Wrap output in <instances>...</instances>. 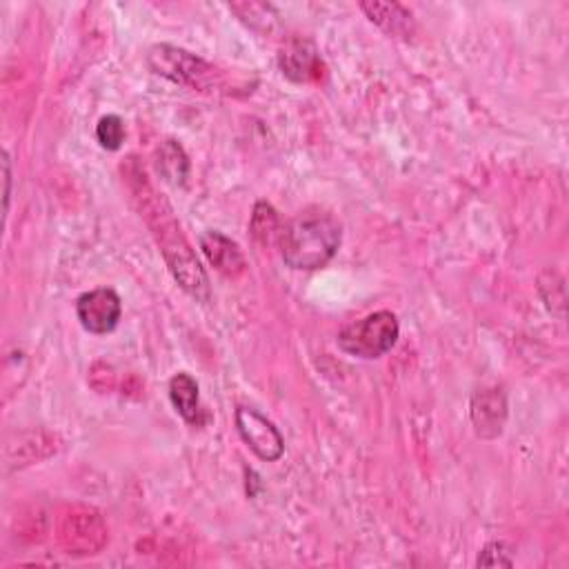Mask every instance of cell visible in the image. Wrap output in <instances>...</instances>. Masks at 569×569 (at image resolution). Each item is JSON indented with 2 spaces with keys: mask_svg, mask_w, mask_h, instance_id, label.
Here are the masks:
<instances>
[{
  "mask_svg": "<svg viewBox=\"0 0 569 569\" xmlns=\"http://www.w3.org/2000/svg\"><path fill=\"white\" fill-rule=\"evenodd\" d=\"M341 223L325 212H303L284 223L278 247L284 265L299 271L325 267L341 247Z\"/></svg>",
  "mask_w": 569,
  "mask_h": 569,
  "instance_id": "cell-1",
  "label": "cell"
},
{
  "mask_svg": "<svg viewBox=\"0 0 569 569\" xmlns=\"http://www.w3.org/2000/svg\"><path fill=\"white\" fill-rule=\"evenodd\" d=\"M125 136H127L125 120L116 114L103 116L96 125V140H98V146L107 152H118L122 148Z\"/></svg>",
  "mask_w": 569,
  "mask_h": 569,
  "instance_id": "cell-14",
  "label": "cell"
},
{
  "mask_svg": "<svg viewBox=\"0 0 569 569\" xmlns=\"http://www.w3.org/2000/svg\"><path fill=\"white\" fill-rule=\"evenodd\" d=\"M229 10L234 14H238V19L254 30H258V23H262V30L269 32L271 25L278 19L276 10L271 6H265V3H232Z\"/></svg>",
  "mask_w": 569,
  "mask_h": 569,
  "instance_id": "cell-15",
  "label": "cell"
},
{
  "mask_svg": "<svg viewBox=\"0 0 569 569\" xmlns=\"http://www.w3.org/2000/svg\"><path fill=\"white\" fill-rule=\"evenodd\" d=\"M282 227L284 225H282L278 212L273 210V205H269L267 201H258L254 205L251 221H249V232H251V236L258 245H262V247L278 245Z\"/></svg>",
  "mask_w": 569,
  "mask_h": 569,
  "instance_id": "cell-13",
  "label": "cell"
},
{
  "mask_svg": "<svg viewBox=\"0 0 569 569\" xmlns=\"http://www.w3.org/2000/svg\"><path fill=\"white\" fill-rule=\"evenodd\" d=\"M159 221H161V214H159ZM157 236H159L163 256H165L168 267H170L172 276L176 278V282L198 303H210V297H212L210 278H207L205 269L201 267V262L196 260V256H194L190 243L185 240V236L181 234V229L170 221L168 223L161 221Z\"/></svg>",
  "mask_w": 569,
  "mask_h": 569,
  "instance_id": "cell-4",
  "label": "cell"
},
{
  "mask_svg": "<svg viewBox=\"0 0 569 569\" xmlns=\"http://www.w3.org/2000/svg\"><path fill=\"white\" fill-rule=\"evenodd\" d=\"M479 565L481 567H512L514 560L509 558V549L505 547V543H490L483 547L481 556H479Z\"/></svg>",
  "mask_w": 569,
  "mask_h": 569,
  "instance_id": "cell-16",
  "label": "cell"
},
{
  "mask_svg": "<svg viewBox=\"0 0 569 569\" xmlns=\"http://www.w3.org/2000/svg\"><path fill=\"white\" fill-rule=\"evenodd\" d=\"M76 316L85 332L105 336L118 328L122 316V301L111 288H96L78 297Z\"/></svg>",
  "mask_w": 569,
  "mask_h": 569,
  "instance_id": "cell-6",
  "label": "cell"
},
{
  "mask_svg": "<svg viewBox=\"0 0 569 569\" xmlns=\"http://www.w3.org/2000/svg\"><path fill=\"white\" fill-rule=\"evenodd\" d=\"M170 400L176 409V414L190 422V425H201L203 422V409H201V389L194 376L187 372H179L170 378L168 385Z\"/></svg>",
  "mask_w": 569,
  "mask_h": 569,
  "instance_id": "cell-11",
  "label": "cell"
},
{
  "mask_svg": "<svg viewBox=\"0 0 569 569\" xmlns=\"http://www.w3.org/2000/svg\"><path fill=\"white\" fill-rule=\"evenodd\" d=\"M470 416L472 425L481 439L492 441L498 439L505 430L507 422V400L505 394L496 387L492 389H481L472 396L470 405Z\"/></svg>",
  "mask_w": 569,
  "mask_h": 569,
  "instance_id": "cell-7",
  "label": "cell"
},
{
  "mask_svg": "<svg viewBox=\"0 0 569 569\" xmlns=\"http://www.w3.org/2000/svg\"><path fill=\"white\" fill-rule=\"evenodd\" d=\"M154 165H157L159 176L168 185H172V187H185L187 185L192 163H190V157H187L185 148L181 146L179 140L170 138V140L161 142V148L157 150V157H154Z\"/></svg>",
  "mask_w": 569,
  "mask_h": 569,
  "instance_id": "cell-12",
  "label": "cell"
},
{
  "mask_svg": "<svg viewBox=\"0 0 569 569\" xmlns=\"http://www.w3.org/2000/svg\"><path fill=\"white\" fill-rule=\"evenodd\" d=\"M398 334H400V325L396 314L380 310V312L367 314L361 321L345 325L336 343L341 352H345L347 356H354L361 361H376L394 350Z\"/></svg>",
  "mask_w": 569,
  "mask_h": 569,
  "instance_id": "cell-2",
  "label": "cell"
},
{
  "mask_svg": "<svg viewBox=\"0 0 569 569\" xmlns=\"http://www.w3.org/2000/svg\"><path fill=\"white\" fill-rule=\"evenodd\" d=\"M3 170H6V212H8L10 198H12V163H10L8 152H3Z\"/></svg>",
  "mask_w": 569,
  "mask_h": 569,
  "instance_id": "cell-17",
  "label": "cell"
},
{
  "mask_svg": "<svg viewBox=\"0 0 569 569\" xmlns=\"http://www.w3.org/2000/svg\"><path fill=\"white\" fill-rule=\"evenodd\" d=\"M148 65L157 76H163L190 89L212 92L221 85V74L214 65L176 45H154L148 52Z\"/></svg>",
  "mask_w": 569,
  "mask_h": 569,
  "instance_id": "cell-3",
  "label": "cell"
},
{
  "mask_svg": "<svg viewBox=\"0 0 569 569\" xmlns=\"http://www.w3.org/2000/svg\"><path fill=\"white\" fill-rule=\"evenodd\" d=\"M198 245H201V251L205 254V258L210 260V265L218 273H223L227 278H238L245 271L247 262H245V256H243L238 243H234L223 232H216V229L203 232L198 238Z\"/></svg>",
  "mask_w": 569,
  "mask_h": 569,
  "instance_id": "cell-9",
  "label": "cell"
},
{
  "mask_svg": "<svg viewBox=\"0 0 569 569\" xmlns=\"http://www.w3.org/2000/svg\"><path fill=\"white\" fill-rule=\"evenodd\" d=\"M278 67L292 83H312L321 76L319 47L308 39H292L282 45L278 54Z\"/></svg>",
  "mask_w": 569,
  "mask_h": 569,
  "instance_id": "cell-8",
  "label": "cell"
},
{
  "mask_svg": "<svg viewBox=\"0 0 569 569\" xmlns=\"http://www.w3.org/2000/svg\"><path fill=\"white\" fill-rule=\"evenodd\" d=\"M236 430L245 445L265 463H276L284 452V439L278 427L254 407H236Z\"/></svg>",
  "mask_w": 569,
  "mask_h": 569,
  "instance_id": "cell-5",
  "label": "cell"
},
{
  "mask_svg": "<svg viewBox=\"0 0 569 569\" xmlns=\"http://www.w3.org/2000/svg\"><path fill=\"white\" fill-rule=\"evenodd\" d=\"M361 10L389 36L409 41L416 34L414 14L400 3H378V0H374V3H361Z\"/></svg>",
  "mask_w": 569,
  "mask_h": 569,
  "instance_id": "cell-10",
  "label": "cell"
}]
</instances>
